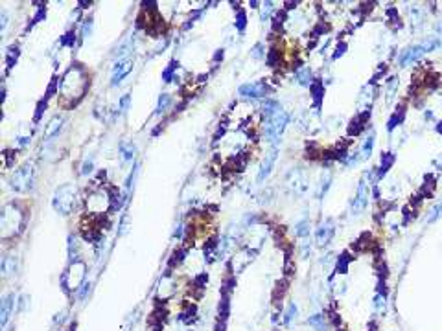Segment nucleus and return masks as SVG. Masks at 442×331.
<instances>
[{"label":"nucleus","instance_id":"f257e3e1","mask_svg":"<svg viewBox=\"0 0 442 331\" xmlns=\"http://www.w3.org/2000/svg\"><path fill=\"white\" fill-rule=\"evenodd\" d=\"M87 75L85 70L79 65H74L67 74L63 75L61 85H59V91L65 98H81L87 91Z\"/></svg>","mask_w":442,"mask_h":331},{"label":"nucleus","instance_id":"f03ea898","mask_svg":"<svg viewBox=\"0 0 442 331\" xmlns=\"http://www.w3.org/2000/svg\"><path fill=\"white\" fill-rule=\"evenodd\" d=\"M77 204V188L74 184H63L55 189L52 199L53 210L61 215H70Z\"/></svg>","mask_w":442,"mask_h":331},{"label":"nucleus","instance_id":"7ed1b4c3","mask_svg":"<svg viewBox=\"0 0 442 331\" xmlns=\"http://www.w3.org/2000/svg\"><path fill=\"white\" fill-rule=\"evenodd\" d=\"M0 226H2V234L4 237L6 236H13L21 230L23 226V212L17 208L13 203L6 204L2 208V213H0Z\"/></svg>","mask_w":442,"mask_h":331},{"label":"nucleus","instance_id":"20e7f679","mask_svg":"<svg viewBox=\"0 0 442 331\" xmlns=\"http://www.w3.org/2000/svg\"><path fill=\"white\" fill-rule=\"evenodd\" d=\"M33 181H35V166L33 162H26L15 169V173L9 179V184L17 191H30L33 188Z\"/></svg>","mask_w":442,"mask_h":331},{"label":"nucleus","instance_id":"39448f33","mask_svg":"<svg viewBox=\"0 0 442 331\" xmlns=\"http://www.w3.org/2000/svg\"><path fill=\"white\" fill-rule=\"evenodd\" d=\"M290 123V114L286 111H280V113L273 116L271 120L266 121V127H264V133H266V138L269 142H276L280 136H282L286 125Z\"/></svg>","mask_w":442,"mask_h":331},{"label":"nucleus","instance_id":"423d86ee","mask_svg":"<svg viewBox=\"0 0 442 331\" xmlns=\"http://www.w3.org/2000/svg\"><path fill=\"white\" fill-rule=\"evenodd\" d=\"M111 195L103 189H96L87 197V208L91 213H103L111 208Z\"/></svg>","mask_w":442,"mask_h":331},{"label":"nucleus","instance_id":"0eeeda50","mask_svg":"<svg viewBox=\"0 0 442 331\" xmlns=\"http://www.w3.org/2000/svg\"><path fill=\"white\" fill-rule=\"evenodd\" d=\"M286 184L288 188H291V191L295 195H302L308 189V181H306V173L302 167H293L290 169V173L286 175Z\"/></svg>","mask_w":442,"mask_h":331},{"label":"nucleus","instance_id":"6e6552de","mask_svg":"<svg viewBox=\"0 0 442 331\" xmlns=\"http://www.w3.org/2000/svg\"><path fill=\"white\" fill-rule=\"evenodd\" d=\"M367 204H368V184H367L365 179H361L358 184V189H356V195H354L350 203V213L352 215L363 213Z\"/></svg>","mask_w":442,"mask_h":331},{"label":"nucleus","instance_id":"1a4fd4ad","mask_svg":"<svg viewBox=\"0 0 442 331\" xmlns=\"http://www.w3.org/2000/svg\"><path fill=\"white\" fill-rule=\"evenodd\" d=\"M240 96H244V98H252V99H258V98H266L267 94L271 92V87L264 81H252V83H245L242 85L240 89Z\"/></svg>","mask_w":442,"mask_h":331},{"label":"nucleus","instance_id":"9d476101","mask_svg":"<svg viewBox=\"0 0 442 331\" xmlns=\"http://www.w3.org/2000/svg\"><path fill=\"white\" fill-rule=\"evenodd\" d=\"M334 234H336V223H334V219H324L317 226V230H315V243L319 247H326V245H330Z\"/></svg>","mask_w":442,"mask_h":331},{"label":"nucleus","instance_id":"9b49d317","mask_svg":"<svg viewBox=\"0 0 442 331\" xmlns=\"http://www.w3.org/2000/svg\"><path fill=\"white\" fill-rule=\"evenodd\" d=\"M424 53L426 50L422 48V45H413V46H407L404 52L400 53V57H398V63H400V67H409L413 63H417L424 57Z\"/></svg>","mask_w":442,"mask_h":331},{"label":"nucleus","instance_id":"f8f14e48","mask_svg":"<svg viewBox=\"0 0 442 331\" xmlns=\"http://www.w3.org/2000/svg\"><path fill=\"white\" fill-rule=\"evenodd\" d=\"M276 157H278V147L273 145V149L267 153L266 158H264V160H262V164H260V171H258V175H256V182L262 184V182L266 181L267 177L271 175V171H273V166H274V162H276Z\"/></svg>","mask_w":442,"mask_h":331},{"label":"nucleus","instance_id":"ddd939ff","mask_svg":"<svg viewBox=\"0 0 442 331\" xmlns=\"http://www.w3.org/2000/svg\"><path fill=\"white\" fill-rule=\"evenodd\" d=\"M13 307H15V294L8 293L4 298H2V304H0V326H2V328L8 326Z\"/></svg>","mask_w":442,"mask_h":331},{"label":"nucleus","instance_id":"4468645a","mask_svg":"<svg viewBox=\"0 0 442 331\" xmlns=\"http://www.w3.org/2000/svg\"><path fill=\"white\" fill-rule=\"evenodd\" d=\"M131 70H133V59H120L115 67V72H113V77H111V85L113 87L120 85L122 79L129 74Z\"/></svg>","mask_w":442,"mask_h":331},{"label":"nucleus","instance_id":"2eb2a0df","mask_svg":"<svg viewBox=\"0 0 442 331\" xmlns=\"http://www.w3.org/2000/svg\"><path fill=\"white\" fill-rule=\"evenodd\" d=\"M396 162V155L394 153H391V151H385V153H381V158H380V171H378V179H383L385 175L389 173V169L393 167V164Z\"/></svg>","mask_w":442,"mask_h":331},{"label":"nucleus","instance_id":"dca6fc26","mask_svg":"<svg viewBox=\"0 0 442 331\" xmlns=\"http://www.w3.org/2000/svg\"><path fill=\"white\" fill-rule=\"evenodd\" d=\"M61 127H63V118L61 116H53L52 120L48 121L45 133H43V140H45V142H50V138H53V136L57 135V133L61 131Z\"/></svg>","mask_w":442,"mask_h":331},{"label":"nucleus","instance_id":"f3484780","mask_svg":"<svg viewBox=\"0 0 442 331\" xmlns=\"http://www.w3.org/2000/svg\"><path fill=\"white\" fill-rule=\"evenodd\" d=\"M280 111H282V107H280V103H278L276 99L266 98V101L262 103V113H264V116H266V120H271V118L276 116Z\"/></svg>","mask_w":442,"mask_h":331},{"label":"nucleus","instance_id":"a211bd4d","mask_svg":"<svg viewBox=\"0 0 442 331\" xmlns=\"http://www.w3.org/2000/svg\"><path fill=\"white\" fill-rule=\"evenodd\" d=\"M295 79H297L298 85L302 87H312L313 85V74L310 67H300L295 70Z\"/></svg>","mask_w":442,"mask_h":331},{"label":"nucleus","instance_id":"6ab92c4d","mask_svg":"<svg viewBox=\"0 0 442 331\" xmlns=\"http://www.w3.org/2000/svg\"><path fill=\"white\" fill-rule=\"evenodd\" d=\"M374 140H376V133L370 129L368 135L365 136V140H363V145H361V158H370L374 149Z\"/></svg>","mask_w":442,"mask_h":331},{"label":"nucleus","instance_id":"aec40b11","mask_svg":"<svg viewBox=\"0 0 442 331\" xmlns=\"http://www.w3.org/2000/svg\"><path fill=\"white\" fill-rule=\"evenodd\" d=\"M15 272H17V258L13 256L2 258V274L8 278V276H13Z\"/></svg>","mask_w":442,"mask_h":331},{"label":"nucleus","instance_id":"412c9836","mask_svg":"<svg viewBox=\"0 0 442 331\" xmlns=\"http://www.w3.org/2000/svg\"><path fill=\"white\" fill-rule=\"evenodd\" d=\"M420 45H422V48H424L426 53H427V52H433V50H437V48L442 45V41H441L439 35H429V37L424 39Z\"/></svg>","mask_w":442,"mask_h":331},{"label":"nucleus","instance_id":"4be33fe9","mask_svg":"<svg viewBox=\"0 0 442 331\" xmlns=\"http://www.w3.org/2000/svg\"><path fill=\"white\" fill-rule=\"evenodd\" d=\"M308 324L312 326L315 331H326V320H324V315H312L308 316Z\"/></svg>","mask_w":442,"mask_h":331},{"label":"nucleus","instance_id":"5701e85b","mask_svg":"<svg viewBox=\"0 0 442 331\" xmlns=\"http://www.w3.org/2000/svg\"><path fill=\"white\" fill-rule=\"evenodd\" d=\"M120 153H122L123 160H133L135 153H137V145L133 142H122L120 143Z\"/></svg>","mask_w":442,"mask_h":331},{"label":"nucleus","instance_id":"b1692460","mask_svg":"<svg viewBox=\"0 0 442 331\" xmlns=\"http://www.w3.org/2000/svg\"><path fill=\"white\" fill-rule=\"evenodd\" d=\"M69 256L70 261H79V243H77L76 236H70L69 237Z\"/></svg>","mask_w":442,"mask_h":331},{"label":"nucleus","instance_id":"393cba45","mask_svg":"<svg viewBox=\"0 0 442 331\" xmlns=\"http://www.w3.org/2000/svg\"><path fill=\"white\" fill-rule=\"evenodd\" d=\"M330 184H332V173H330V171H324V173H322V177H320L319 193H317V197H319V199H322V197L326 195V191L330 189Z\"/></svg>","mask_w":442,"mask_h":331},{"label":"nucleus","instance_id":"a878e982","mask_svg":"<svg viewBox=\"0 0 442 331\" xmlns=\"http://www.w3.org/2000/svg\"><path fill=\"white\" fill-rule=\"evenodd\" d=\"M439 217H442V201H439V203L435 204V206H431L429 208V212H427V215H426V225H431V223H435Z\"/></svg>","mask_w":442,"mask_h":331},{"label":"nucleus","instance_id":"bb28decb","mask_svg":"<svg viewBox=\"0 0 442 331\" xmlns=\"http://www.w3.org/2000/svg\"><path fill=\"white\" fill-rule=\"evenodd\" d=\"M297 315H298V307L291 302L288 309H286V313H284V326H291V324L297 320Z\"/></svg>","mask_w":442,"mask_h":331},{"label":"nucleus","instance_id":"cd10ccee","mask_svg":"<svg viewBox=\"0 0 442 331\" xmlns=\"http://www.w3.org/2000/svg\"><path fill=\"white\" fill-rule=\"evenodd\" d=\"M310 230H312V225L308 219H302L295 225V236L297 237H308L310 236Z\"/></svg>","mask_w":442,"mask_h":331},{"label":"nucleus","instance_id":"c85d7f7f","mask_svg":"<svg viewBox=\"0 0 442 331\" xmlns=\"http://www.w3.org/2000/svg\"><path fill=\"white\" fill-rule=\"evenodd\" d=\"M17 59H19V46H9L8 52H6V65H8V70L15 67Z\"/></svg>","mask_w":442,"mask_h":331},{"label":"nucleus","instance_id":"c756f323","mask_svg":"<svg viewBox=\"0 0 442 331\" xmlns=\"http://www.w3.org/2000/svg\"><path fill=\"white\" fill-rule=\"evenodd\" d=\"M273 11H274L273 2H269V0H267V2H262V6H260V21H262V23H266L267 19L271 17Z\"/></svg>","mask_w":442,"mask_h":331},{"label":"nucleus","instance_id":"7c9ffc66","mask_svg":"<svg viewBox=\"0 0 442 331\" xmlns=\"http://www.w3.org/2000/svg\"><path fill=\"white\" fill-rule=\"evenodd\" d=\"M310 91H312L313 98L317 101V105H320V98H322V94H324V85L320 81H313V85L310 87Z\"/></svg>","mask_w":442,"mask_h":331},{"label":"nucleus","instance_id":"2f4dec72","mask_svg":"<svg viewBox=\"0 0 442 331\" xmlns=\"http://www.w3.org/2000/svg\"><path fill=\"white\" fill-rule=\"evenodd\" d=\"M402 120H404V111H400V113H394L393 116H391V120L387 121V131H394V129L402 123Z\"/></svg>","mask_w":442,"mask_h":331},{"label":"nucleus","instance_id":"473e14b6","mask_svg":"<svg viewBox=\"0 0 442 331\" xmlns=\"http://www.w3.org/2000/svg\"><path fill=\"white\" fill-rule=\"evenodd\" d=\"M336 272L337 274H346L348 272V254H343V256L337 260Z\"/></svg>","mask_w":442,"mask_h":331},{"label":"nucleus","instance_id":"72a5a7b5","mask_svg":"<svg viewBox=\"0 0 442 331\" xmlns=\"http://www.w3.org/2000/svg\"><path fill=\"white\" fill-rule=\"evenodd\" d=\"M172 103V98H170V94H162L159 98V105H157V114H162L166 113V109L170 107Z\"/></svg>","mask_w":442,"mask_h":331},{"label":"nucleus","instance_id":"f704fd0d","mask_svg":"<svg viewBox=\"0 0 442 331\" xmlns=\"http://www.w3.org/2000/svg\"><path fill=\"white\" fill-rule=\"evenodd\" d=\"M234 26H236V30H240V31L245 30V26H247V15H245L244 9H238L236 23H234Z\"/></svg>","mask_w":442,"mask_h":331},{"label":"nucleus","instance_id":"c9c22d12","mask_svg":"<svg viewBox=\"0 0 442 331\" xmlns=\"http://www.w3.org/2000/svg\"><path fill=\"white\" fill-rule=\"evenodd\" d=\"M179 67V63L177 61H172L168 65V68L162 72V79H164V83H170L172 81V77H173V72H175V68Z\"/></svg>","mask_w":442,"mask_h":331},{"label":"nucleus","instance_id":"e433bc0d","mask_svg":"<svg viewBox=\"0 0 442 331\" xmlns=\"http://www.w3.org/2000/svg\"><path fill=\"white\" fill-rule=\"evenodd\" d=\"M131 50H133V39H129V41H125L118 50H116V57H123L125 53H129Z\"/></svg>","mask_w":442,"mask_h":331},{"label":"nucleus","instance_id":"4c0bfd02","mask_svg":"<svg viewBox=\"0 0 442 331\" xmlns=\"http://www.w3.org/2000/svg\"><path fill=\"white\" fill-rule=\"evenodd\" d=\"M266 46L262 45V43H258V45H254V48L251 50V55L254 57V59H264L266 57Z\"/></svg>","mask_w":442,"mask_h":331},{"label":"nucleus","instance_id":"58836bf2","mask_svg":"<svg viewBox=\"0 0 442 331\" xmlns=\"http://www.w3.org/2000/svg\"><path fill=\"white\" fill-rule=\"evenodd\" d=\"M359 158H361V157H359V153H348V155H346V158L343 160V164L348 166V167H354V166H358Z\"/></svg>","mask_w":442,"mask_h":331},{"label":"nucleus","instance_id":"ea45409f","mask_svg":"<svg viewBox=\"0 0 442 331\" xmlns=\"http://www.w3.org/2000/svg\"><path fill=\"white\" fill-rule=\"evenodd\" d=\"M92 169H94V157L85 158L83 166H81V175H89V173H92Z\"/></svg>","mask_w":442,"mask_h":331},{"label":"nucleus","instance_id":"a19ab883","mask_svg":"<svg viewBox=\"0 0 442 331\" xmlns=\"http://www.w3.org/2000/svg\"><path fill=\"white\" fill-rule=\"evenodd\" d=\"M76 43V33L74 31H69L61 37V46H74Z\"/></svg>","mask_w":442,"mask_h":331},{"label":"nucleus","instance_id":"79ce46f5","mask_svg":"<svg viewBox=\"0 0 442 331\" xmlns=\"http://www.w3.org/2000/svg\"><path fill=\"white\" fill-rule=\"evenodd\" d=\"M129 103H131V98L129 94H123L122 99L118 101V109H120V113H127V109H129Z\"/></svg>","mask_w":442,"mask_h":331},{"label":"nucleus","instance_id":"37998d69","mask_svg":"<svg viewBox=\"0 0 442 331\" xmlns=\"http://www.w3.org/2000/svg\"><path fill=\"white\" fill-rule=\"evenodd\" d=\"M385 307V291L378 293L374 296V309H383Z\"/></svg>","mask_w":442,"mask_h":331},{"label":"nucleus","instance_id":"c03bdc74","mask_svg":"<svg viewBox=\"0 0 442 331\" xmlns=\"http://www.w3.org/2000/svg\"><path fill=\"white\" fill-rule=\"evenodd\" d=\"M91 30H92V19H85L83 28H81V39H87V35L91 33Z\"/></svg>","mask_w":442,"mask_h":331},{"label":"nucleus","instance_id":"a18cd8bd","mask_svg":"<svg viewBox=\"0 0 442 331\" xmlns=\"http://www.w3.org/2000/svg\"><path fill=\"white\" fill-rule=\"evenodd\" d=\"M0 19H2V23H0V30H2V33L6 31V28H8V13H6V9H2V13H0Z\"/></svg>","mask_w":442,"mask_h":331},{"label":"nucleus","instance_id":"49530a36","mask_svg":"<svg viewBox=\"0 0 442 331\" xmlns=\"http://www.w3.org/2000/svg\"><path fill=\"white\" fill-rule=\"evenodd\" d=\"M89 291H91V284H87V282H85L83 285H81V291L77 293V296H79V300H83L85 296H87V293H89Z\"/></svg>","mask_w":442,"mask_h":331},{"label":"nucleus","instance_id":"de8ad7c7","mask_svg":"<svg viewBox=\"0 0 442 331\" xmlns=\"http://www.w3.org/2000/svg\"><path fill=\"white\" fill-rule=\"evenodd\" d=\"M43 109H46V99H41L37 107V114H35V121L41 120V114H43Z\"/></svg>","mask_w":442,"mask_h":331},{"label":"nucleus","instance_id":"09e8293b","mask_svg":"<svg viewBox=\"0 0 442 331\" xmlns=\"http://www.w3.org/2000/svg\"><path fill=\"white\" fill-rule=\"evenodd\" d=\"M344 50H346V43H341V45L337 46L336 53H334V59H337V57H341V55H343V53H344Z\"/></svg>","mask_w":442,"mask_h":331},{"label":"nucleus","instance_id":"8fccbe9b","mask_svg":"<svg viewBox=\"0 0 442 331\" xmlns=\"http://www.w3.org/2000/svg\"><path fill=\"white\" fill-rule=\"evenodd\" d=\"M28 143H30L28 136H19V145H28Z\"/></svg>","mask_w":442,"mask_h":331},{"label":"nucleus","instance_id":"3c124183","mask_svg":"<svg viewBox=\"0 0 442 331\" xmlns=\"http://www.w3.org/2000/svg\"><path fill=\"white\" fill-rule=\"evenodd\" d=\"M249 6H252V8H256V6H262L260 2H256V0H252V2H249Z\"/></svg>","mask_w":442,"mask_h":331},{"label":"nucleus","instance_id":"603ef678","mask_svg":"<svg viewBox=\"0 0 442 331\" xmlns=\"http://www.w3.org/2000/svg\"><path fill=\"white\" fill-rule=\"evenodd\" d=\"M437 133H441V135H442V121H439V123H437Z\"/></svg>","mask_w":442,"mask_h":331}]
</instances>
